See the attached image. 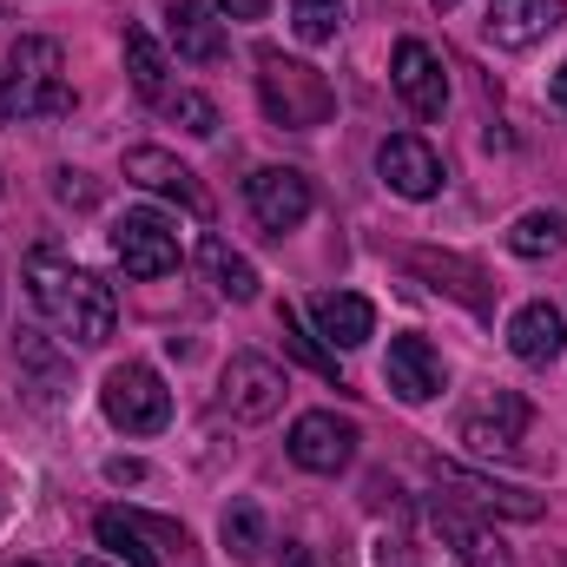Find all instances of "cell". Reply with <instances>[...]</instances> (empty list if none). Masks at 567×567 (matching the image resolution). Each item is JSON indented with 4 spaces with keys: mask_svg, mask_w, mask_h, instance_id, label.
<instances>
[{
    "mask_svg": "<svg viewBox=\"0 0 567 567\" xmlns=\"http://www.w3.org/2000/svg\"><path fill=\"white\" fill-rule=\"evenodd\" d=\"M27 284H33V303L60 323V337L86 343V350H100V343L113 337L120 303H113V290L93 278V271H73V265H60L53 251H33V258H27Z\"/></svg>",
    "mask_w": 567,
    "mask_h": 567,
    "instance_id": "1",
    "label": "cell"
},
{
    "mask_svg": "<svg viewBox=\"0 0 567 567\" xmlns=\"http://www.w3.org/2000/svg\"><path fill=\"white\" fill-rule=\"evenodd\" d=\"M60 40H40V33H27V40H13V53H7V66H0V120H60V113H73V93H66V80H60Z\"/></svg>",
    "mask_w": 567,
    "mask_h": 567,
    "instance_id": "2",
    "label": "cell"
},
{
    "mask_svg": "<svg viewBox=\"0 0 567 567\" xmlns=\"http://www.w3.org/2000/svg\"><path fill=\"white\" fill-rule=\"evenodd\" d=\"M258 93H265V113L290 133H310V126H323L337 113L330 80L317 66H303V60H284L278 47H258Z\"/></svg>",
    "mask_w": 567,
    "mask_h": 567,
    "instance_id": "3",
    "label": "cell"
},
{
    "mask_svg": "<svg viewBox=\"0 0 567 567\" xmlns=\"http://www.w3.org/2000/svg\"><path fill=\"white\" fill-rule=\"evenodd\" d=\"M100 410H106V423L126 429V435H158L172 423V390L158 383L152 363H120V370H106Z\"/></svg>",
    "mask_w": 567,
    "mask_h": 567,
    "instance_id": "4",
    "label": "cell"
},
{
    "mask_svg": "<svg viewBox=\"0 0 567 567\" xmlns=\"http://www.w3.org/2000/svg\"><path fill=\"white\" fill-rule=\"evenodd\" d=\"M284 370L271 357H258V350H238L231 363H225V377H218V396H225V410L238 416V423H271L284 410Z\"/></svg>",
    "mask_w": 567,
    "mask_h": 567,
    "instance_id": "5",
    "label": "cell"
},
{
    "mask_svg": "<svg viewBox=\"0 0 567 567\" xmlns=\"http://www.w3.org/2000/svg\"><path fill=\"white\" fill-rule=\"evenodd\" d=\"M429 475H435V488H449L455 502H468L475 515H502V522H542V495H528V488H508V482H495V475H475V468H462V462H429Z\"/></svg>",
    "mask_w": 567,
    "mask_h": 567,
    "instance_id": "6",
    "label": "cell"
},
{
    "mask_svg": "<svg viewBox=\"0 0 567 567\" xmlns=\"http://www.w3.org/2000/svg\"><path fill=\"white\" fill-rule=\"evenodd\" d=\"M357 442H363V435H357L350 416H337V410H303V416L290 423V462L310 468V475H337V468H350Z\"/></svg>",
    "mask_w": 567,
    "mask_h": 567,
    "instance_id": "7",
    "label": "cell"
},
{
    "mask_svg": "<svg viewBox=\"0 0 567 567\" xmlns=\"http://www.w3.org/2000/svg\"><path fill=\"white\" fill-rule=\"evenodd\" d=\"M113 258L126 265V278H165L178 271V238L158 212H126L113 225Z\"/></svg>",
    "mask_w": 567,
    "mask_h": 567,
    "instance_id": "8",
    "label": "cell"
},
{
    "mask_svg": "<svg viewBox=\"0 0 567 567\" xmlns=\"http://www.w3.org/2000/svg\"><path fill=\"white\" fill-rule=\"evenodd\" d=\"M245 198H251V218H258L265 231H278V238L310 218V178H303L297 165H265V172H251V178H245Z\"/></svg>",
    "mask_w": 567,
    "mask_h": 567,
    "instance_id": "9",
    "label": "cell"
},
{
    "mask_svg": "<svg viewBox=\"0 0 567 567\" xmlns=\"http://www.w3.org/2000/svg\"><path fill=\"white\" fill-rule=\"evenodd\" d=\"M126 178L145 185V192H158V198H178L192 218H205V212H212V198H205L198 172H192V165H178L165 145H133V152H126Z\"/></svg>",
    "mask_w": 567,
    "mask_h": 567,
    "instance_id": "10",
    "label": "cell"
},
{
    "mask_svg": "<svg viewBox=\"0 0 567 567\" xmlns=\"http://www.w3.org/2000/svg\"><path fill=\"white\" fill-rule=\"evenodd\" d=\"M522 429H528V403L515 390H495L488 403H475L462 416V442H468V455H515Z\"/></svg>",
    "mask_w": 567,
    "mask_h": 567,
    "instance_id": "11",
    "label": "cell"
},
{
    "mask_svg": "<svg viewBox=\"0 0 567 567\" xmlns=\"http://www.w3.org/2000/svg\"><path fill=\"white\" fill-rule=\"evenodd\" d=\"M377 172H383V185L396 198H435L442 192V158L416 133H396V140L377 145Z\"/></svg>",
    "mask_w": 567,
    "mask_h": 567,
    "instance_id": "12",
    "label": "cell"
},
{
    "mask_svg": "<svg viewBox=\"0 0 567 567\" xmlns=\"http://www.w3.org/2000/svg\"><path fill=\"white\" fill-rule=\"evenodd\" d=\"M561 20H567V0H495L488 20H482V33H488L502 53H522V47L548 40Z\"/></svg>",
    "mask_w": 567,
    "mask_h": 567,
    "instance_id": "13",
    "label": "cell"
},
{
    "mask_svg": "<svg viewBox=\"0 0 567 567\" xmlns=\"http://www.w3.org/2000/svg\"><path fill=\"white\" fill-rule=\"evenodd\" d=\"M390 80H396V93L410 100V113H423V120H435V113L449 106V73H442V60L429 53L423 40H396Z\"/></svg>",
    "mask_w": 567,
    "mask_h": 567,
    "instance_id": "14",
    "label": "cell"
},
{
    "mask_svg": "<svg viewBox=\"0 0 567 567\" xmlns=\"http://www.w3.org/2000/svg\"><path fill=\"white\" fill-rule=\"evenodd\" d=\"M383 383H390L403 403H429V396H442V357L429 350V337H396V343H390Z\"/></svg>",
    "mask_w": 567,
    "mask_h": 567,
    "instance_id": "15",
    "label": "cell"
},
{
    "mask_svg": "<svg viewBox=\"0 0 567 567\" xmlns=\"http://www.w3.org/2000/svg\"><path fill=\"white\" fill-rule=\"evenodd\" d=\"M508 350H515L522 363L548 370V363L567 350V317L555 310V303H522V310L508 317Z\"/></svg>",
    "mask_w": 567,
    "mask_h": 567,
    "instance_id": "16",
    "label": "cell"
},
{
    "mask_svg": "<svg viewBox=\"0 0 567 567\" xmlns=\"http://www.w3.org/2000/svg\"><path fill=\"white\" fill-rule=\"evenodd\" d=\"M310 317H317V337H323L330 350H357V343L377 337V310H370V297H357V290H323V297L310 303Z\"/></svg>",
    "mask_w": 567,
    "mask_h": 567,
    "instance_id": "17",
    "label": "cell"
},
{
    "mask_svg": "<svg viewBox=\"0 0 567 567\" xmlns=\"http://www.w3.org/2000/svg\"><path fill=\"white\" fill-rule=\"evenodd\" d=\"M165 33H172L178 60H192V66H218V60H225V27H218L212 7H198V0H172V7H165Z\"/></svg>",
    "mask_w": 567,
    "mask_h": 567,
    "instance_id": "18",
    "label": "cell"
},
{
    "mask_svg": "<svg viewBox=\"0 0 567 567\" xmlns=\"http://www.w3.org/2000/svg\"><path fill=\"white\" fill-rule=\"evenodd\" d=\"M410 271L429 278L435 290H449V297H462L475 317H488V310H495V290H488V278H482L468 258H449V251H410Z\"/></svg>",
    "mask_w": 567,
    "mask_h": 567,
    "instance_id": "19",
    "label": "cell"
},
{
    "mask_svg": "<svg viewBox=\"0 0 567 567\" xmlns=\"http://www.w3.org/2000/svg\"><path fill=\"white\" fill-rule=\"evenodd\" d=\"M435 535L455 548L462 567H515V555L502 548V535H488L482 522H462L455 508H435Z\"/></svg>",
    "mask_w": 567,
    "mask_h": 567,
    "instance_id": "20",
    "label": "cell"
},
{
    "mask_svg": "<svg viewBox=\"0 0 567 567\" xmlns=\"http://www.w3.org/2000/svg\"><path fill=\"white\" fill-rule=\"evenodd\" d=\"M198 265H205V278H212L218 297H231V303H251V297H258V271H251V258L231 251L225 238H205V245H198Z\"/></svg>",
    "mask_w": 567,
    "mask_h": 567,
    "instance_id": "21",
    "label": "cell"
},
{
    "mask_svg": "<svg viewBox=\"0 0 567 567\" xmlns=\"http://www.w3.org/2000/svg\"><path fill=\"white\" fill-rule=\"evenodd\" d=\"M508 251H515V258L567 251V212H522V218L508 225Z\"/></svg>",
    "mask_w": 567,
    "mask_h": 567,
    "instance_id": "22",
    "label": "cell"
},
{
    "mask_svg": "<svg viewBox=\"0 0 567 567\" xmlns=\"http://www.w3.org/2000/svg\"><path fill=\"white\" fill-rule=\"evenodd\" d=\"M93 535H100V548H113L126 567H158V548H152V535H145L133 515H120V508H106L100 522H93Z\"/></svg>",
    "mask_w": 567,
    "mask_h": 567,
    "instance_id": "23",
    "label": "cell"
},
{
    "mask_svg": "<svg viewBox=\"0 0 567 567\" xmlns=\"http://www.w3.org/2000/svg\"><path fill=\"white\" fill-rule=\"evenodd\" d=\"M218 542H225L231 561H258L265 555V515H258V502H231L225 522H218Z\"/></svg>",
    "mask_w": 567,
    "mask_h": 567,
    "instance_id": "24",
    "label": "cell"
},
{
    "mask_svg": "<svg viewBox=\"0 0 567 567\" xmlns=\"http://www.w3.org/2000/svg\"><path fill=\"white\" fill-rule=\"evenodd\" d=\"M126 73H133V86H140L145 100H165V53H158V40L145 33V27H126Z\"/></svg>",
    "mask_w": 567,
    "mask_h": 567,
    "instance_id": "25",
    "label": "cell"
},
{
    "mask_svg": "<svg viewBox=\"0 0 567 567\" xmlns=\"http://www.w3.org/2000/svg\"><path fill=\"white\" fill-rule=\"evenodd\" d=\"M20 363H27V370L40 377V390H33L40 403H53V396L66 390V363H60V350H53L47 337H33V330H20Z\"/></svg>",
    "mask_w": 567,
    "mask_h": 567,
    "instance_id": "26",
    "label": "cell"
},
{
    "mask_svg": "<svg viewBox=\"0 0 567 567\" xmlns=\"http://www.w3.org/2000/svg\"><path fill=\"white\" fill-rule=\"evenodd\" d=\"M278 323H284V343H290V357H297V363H310L317 377H337V350H330L317 330H303V317H297V310H278Z\"/></svg>",
    "mask_w": 567,
    "mask_h": 567,
    "instance_id": "27",
    "label": "cell"
},
{
    "mask_svg": "<svg viewBox=\"0 0 567 567\" xmlns=\"http://www.w3.org/2000/svg\"><path fill=\"white\" fill-rule=\"evenodd\" d=\"M158 106H165V120H172L178 133H192V140H212V133H218V106H212L205 93H165Z\"/></svg>",
    "mask_w": 567,
    "mask_h": 567,
    "instance_id": "28",
    "label": "cell"
},
{
    "mask_svg": "<svg viewBox=\"0 0 567 567\" xmlns=\"http://www.w3.org/2000/svg\"><path fill=\"white\" fill-rule=\"evenodd\" d=\"M290 27H297V40L323 47V40H337V27H343V0H290Z\"/></svg>",
    "mask_w": 567,
    "mask_h": 567,
    "instance_id": "29",
    "label": "cell"
},
{
    "mask_svg": "<svg viewBox=\"0 0 567 567\" xmlns=\"http://www.w3.org/2000/svg\"><path fill=\"white\" fill-rule=\"evenodd\" d=\"M53 198L73 205V212H93V205H100V185H93L86 172H53Z\"/></svg>",
    "mask_w": 567,
    "mask_h": 567,
    "instance_id": "30",
    "label": "cell"
},
{
    "mask_svg": "<svg viewBox=\"0 0 567 567\" xmlns=\"http://www.w3.org/2000/svg\"><path fill=\"white\" fill-rule=\"evenodd\" d=\"M212 7H218V13H231V20H265V7H271V0H212Z\"/></svg>",
    "mask_w": 567,
    "mask_h": 567,
    "instance_id": "31",
    "label": "cell"
},
{
    "mask_svg": "<svg viewBox=\"0 0 567 567\" xmlns=\"http://www.w3.org/2000/svg\"><path fill=\"white\" fill-rule=\"evenodd\" d=\"M106 482H145V462H126V455H113V462H106Z\"/></svg>",
    "mask_w": 567,
    "mask_h": 567,
    "instance_id": "32",
    "label": "cell"
},
{
    "mask_svg": "<svg viewBox=\"0 0 567 567\" xmlns=\"http://www.w3.org/2000/svg\"><path fill=\"white\" fill-rule=\"evenodd\" d=\"M548 100H555V113H567V60H561V73H555V86H548Z\"/></svg>",
    "mask_w": 567,
    "mask_h": 567,
    "instance_id": "33",
    "label": "cell"
},
{
    "mask_svg": "<svg viewBox=\"0 0 567 567\" xmlns=\"http://www.w3.org/2000/svg\"><path fill=\"white\" fill-rule=\"evenodd\" d=\"M290 567H310V555H290Z\"/></svg>",
    "mask_w": 567,
    "mask_h": 567,
    "instance_id": "34",
    "label": "cell"
},
{
    "mask_svg": "<svg viewBox=\"0 0 567 567\" xmlns=\"http://www.w3.org/2000/svg\"><path fill=\"white\" fill-rule=\"evenodd\" d=\"M80 567H113V561H100V555H93V561H80Z\"/></svg>",
    "mask_w": 567,
    "mask_h": 567,
    "instance_id": "35",
    "label": "cell"
},
{
    "mask_svg": "<svg viewBox=\"0 0 567 567\" xmlns=\"http://www.w3.org/2000/svg\"><path fill=\"white\" fill-rule=\"evenodd\" d=\"M442 7H455V0H435V13H442Z\"/></svg>",
    "mask_w": 567,
    "mask_h": 567,
    "instance_id": "36",
    "label": "cell"
},
{
    "mask_svg": "<svg viewBox=\"0 0 567 567\" xmlns=\"http://www.w3.org/2000/svg\"><path fill=\"white\" fill-rule=\"evenodd\" d=\"M13 567H40V561H13Z\"/></svg>",
    "mask_w": 567,
    "mask_h": 567,
    "instance_id": "37",
    "label": "cell"
},
{
    "mask_svg": "<svg viewBox=\"0 0 567 567\" xmlns=\"http://www.w3.org/2000/svg\"><path fill=\"white\" fill-rule=\"evenodd\" d=\"M0 297H7V284H0Z\"/></svg>",
    "mask_w": 567,
    "mask_h": 567,
    "instance_id": "38",
    "label": "cell"
}]
</instances>
